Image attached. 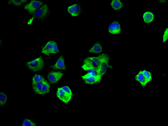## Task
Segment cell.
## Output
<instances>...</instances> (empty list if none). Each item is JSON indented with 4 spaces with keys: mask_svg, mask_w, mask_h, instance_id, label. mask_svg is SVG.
<instances>
[{
    "mask_svg": "<svg viewBox=\"0 0 168 126\" xmlns=\"http://www.w3.org/2000/svg\"><path fill=\"white\" fill-rule=\"evenodd\" d=\"M105 54L103 53L98 57L87 58L84 60V65L90 68L96 69L98 71L102 61Z\"/></svg>",
    "mask_w": 168,
    "mask_h": 126,
    "instance_id": "1",
    "label": "cell"
},
{
    "mask_svg": "<svg viewBox=\"0 0 168 126\" xmlns=\"http://www.w3.org/2000/svg\"><path fill=\"white\" fill-rule=\"evenodd\" d=\"M28 68L34 72H38L43 70L44 62L41 57L28 62L26 64Z\"/></svg>",
    "mask_w": 168,
    "mask_h": 126,
    "instance_id": "2",
    "label": "cell"
},
{
    "mask_svg": "<svg viewBox=\"0 0 168 126\" xmlns=\"http://www.w3.org/2000/svg\"><path fill=\"white\" fill-rule=\"evenodd\" d=\"M49 13V8L47 5L45 4L36 11L34 17L40 21H42L47 17Z\"/></svg>",
    "mask_w": 168,
    "mask_h": 126,
    "instance_id": "3",
    "label": "cell"
},
{
    "mask_svg": "<svg viewBox=\"0 0 168 126\" xmlns=\"http://www.w3.org/2000/svg\"><path fill=\"white\" fill-rule=\"evenodd\" d=\"M110 57L108 54H105L102 60L101 64L98 70L99 75L102 77L105 75L108 68H109Z\"/></svg>",
    "mask_w": 168,
    "mask_h": 126,
    "instance_id": "4",
    "label": "cell"
},
{
    "mask_svg": "<svg viewBox=\"0 0 168 126\" xmlns=\"http://www.w3.org/2000/svg\"><path fill=\"white\" fill-rule=\"evenodd\" d=\"M82 78L87 84L92 85L94 84L100 82L102 77L100 75L95 76L91 73H88L82 77Z\"/></svg>",
    "mask_w": 168,
    "mask_h": 126,
    "instance_id": "5",
    "label": "cell"
},
{
    "mask_svg": "<svg viewBox=\"0 0 168 126\" xmlns=\"http://www.w3.org/2000/svg\"><path fill=\"white\" fill-rule=\"evenodd\" d=\"M44 3L43 2L39 1H32L24 7L25 9L30 14L35 13L36 10Z\"/></svg>",
    "mask_w": 168,
    "mask_h": 126,
    "instance_id": "6",
    "label": "cell"
},
{
    "mask_svg": "<svg viewBox=\"0 0 168 126\" xmlns=\"http://www.w3.org/2000/svg\"><path fill=\"white\" fill-rule=\"evenodd\" d=\"M57 96L59 100L66 104L71 101L72 97L65 91L62 87L58 88Z\"/></svg>",
    "mask_w": 168,
    "mask_h": 126,
    "instance_id": "7",
    "label": "cell"
},
{
    "mask_svg": "<svg viewBox=\"0 0 168 126\" xmlns=\"http://www.w3.org/2000/svg\"><path fill=\"white\" fill-rule=\"evenodd\" d=\"M63 75L64 73L60 71H51L48 73V78L51 83L54 84L57 83L62 78Z\"/></svg>",
    "mask_w": 168,
    "mask_h": 126,
    "instance_id": "8",
    "label": "cell"
},
{
    "mask_svg": "<svg viewBox=\"0 0 168 126\" xmlns=\"http://www.w3.org/2000/svg\"><path fill=\"white\" fill-rule=\"evenodd\" d=\"M67 9L68 12L73 17L78 16L82 12L80 5L77 4L69 6Z\"/></svg>",
    "mask_w": 168,
    "mask_h": 126,
    "instance_id": "9",
    "label": "cell"
},
{
    "mask_svg": "<svg viewBox=\"0 0 168 126\" xmlns=\"http://www.w3.org/2000/svg\"><path fill=\"white\" fill-rule=\"evenodd\" d=\"M49 67L55 70L65 71L66 70V68L65 64L64 59L63 56H61L59 57L56 63Z\"/></svg>",
    "mask_w": 168,
    "mask_h": 126,
    "instance_id": "10",
    "label": "cell"
},
{
    "mask_svg": "<svg viewBox=\"0 0 168 126\" xmlns=\"http://www.w3.org/2000/svg\"><path fill=\"white\" fill-rule=\"evenodd\" d=\"M109 33L112 34H118L121 31V28L120 24L118 22H114L110 24L108 29Z\"/></svg>",
    "mask_w": 168,
    "mask_h": 126,
    "instance_id": "11",
    "label": "cell"
},
{
    "mask_svg": "<svg viewBox=\"0 0 168 126\" xmlns=\"http://www.w3.org/2000/svg\"><path fill=\"white\" fill-rule=\"evenodd\" d=\"M54 41H48L46 43L43 49H42L41 53L49 56L50 53H52L53 45Z\"/></svg>",
    "mask_w": 168,
    "mask_h": 126,
    "instance_id": "12",
    "label": "cell"
},
{
    "mask_svg": "<svg viewBox=\"0 0 168 126\" xmlns=\"http://www.w3.org/2000/svg\"><path fill=\"white\" fill-rule=\"evenodd\" d=\"M135 79L136 81L141 84L143 88L145 87L148 83L142 71H140L139 73L136 75Z\"/></svg>",
    "mask_w": 168,
    "mask_h": 126,
    "instance_id": "13",
    "label": "cell"
},
{
    "mask_svg": "<svg viewBox=\"0 0 168 126\" xmlns=\"http://www.w3.org/2000/svg\"><path fill=\"white\" fill-rule=\"evenodd\" d=\"M103 51L102 47L99 42H97L95 44L93 47L89 50L90 53H99Z\"/></svg>",
    "mask_w": 168,
    "mask_h": 126,
    "instance_id": "14",
    "label": "cell"
},
{
    "mask_svg": "<svg viewBox=\"0 0 168 126\" xmlns=\"http://www.w3.org/2000/svg\"><path fill=\"white\" fill-rule=\"evenodd\" d=\"M143 18L144 21L146 23H149L154 20V15L152 12H147L144 13Z\"/></svg>",
    "mask_w": 168,
    "mask_h": 126,
    "instance_id": "15",
    "label": "cell"
},
{
    "mask_svg": "<svg viewBox=\"0 0 168 126\" xmlns=\"http://www.w3.org/2000/svg\"><path fill=\"white\" fill-rule=\"evenodd\" d=\"M50 89V86L46 80H45L44 83L42 85L41 91H40V95H44L46 93H49Z\"/></svg>",
    "mask_w": 168,
    "mask_h": 126,
    "instance_id": "16",
    "label": "cell"
},
{
    "mask_svg": "<svg viewBox=\"0 0 168 126\" xmlns=\"http://www.w3.org/2000/svg\"><path fill=\"white\" fill-rule=\"evenodd\" d=\"M112 8L115 10H118L122 8L123 6V4L118 0H113L111 3Z\"/></svg>",
    "mask_w": 168,
    "mask_h": 126,
    "instance_id": "17",
    "label": "cell"
},
{
    "mask_svg": "<svg viewBox=\"0 0 168 126\" xmlns=\"http://www.w3.org/2000/svg\"><path fill=\"white\" fill-rule=\"evenodd\" d=\"M45 80L32 85L33 89L35 93L40 94L42 86Z\"/></svg>",
    "mask_w": 168,
    "mask_h": 126,
    "instance_id": "18",
    "label": "cell"
},
{
    "mask_svg": "<svg viewBox=\"0 0 168 126\" xmlns=\"http://www.w3.org/2000/svg\"><path fill=\"white\" fill-rule=\"evenodd\" d=\"M82 68L84 69L85 71H88V73H91V74L95 76H97V75H99L98 71L96 69L93 68H90L83 65L82 66Z\"/></svg>",
    "mask_w": 168,
    "mask_h": 126,
    "instance_id": "19",
    "label": "cell"
},
{
    "mask_svg": "<svg viewBox=\"0 0 168 126\" xmlns=\"http://www.w3.org/2000/svg\"><path fill=\"white\" fill-rule=\"evenodd\" d=\"M27 1H8V5H13L16 7H19L24 3L27 2Z\"/></svg>",
    "mask_w": 168,
    "mask_h": 126,
    "instance_id": "20",
    "label": "cell"
},
{
    "mask_svg": "<svg viewBox=\"0 0 168 126\" xmlns=\"http://www.w3.org/2000/svg\"><path fill=\"white\" fill-rule=\"evenodd\" d=\"M45 80L41 75H35L32 78V85Z\"/></svg>",
    "mask_w": 168,
    "mask_h": 126,
    "instance_id": "21",
    "label": "cell"
},
{
    "mask_svg": "<svg viewBox=\"0 0 168 126\" xmlns=\"http://www.w3.org/2000/svg\"><path fill=\"white\" fill-rule=\"evenodd\" d=\"M142 71L148 83L150 82L152 80V79L151 73L149 71L146 70H144Z\"/></svg>",
    "mask_w": 168,
    "mask_h": 126,
    "instance_id": "22",
    "label": "cell"
},
{
    "mask_svg": "<svg viewBox=\"0 0 168 126\" xmlns=\"http://www.w3.org/2000/svg\"><path fill=\"white\" fill-rule=\"evenodd\" d=\"M7 97L6 94L3 92L1 93V102L0 104L1 106H3L7 103Z\"/></svg>",
    "mask_w": 168,
    "mask_h": 126,
    "instance_id": "23",
    "label": "cell"
},
{
    "mask_svg": "<svg viewBox=\"0 0 168 126\" xmlns=\"http://www.w3.org/2000/svg\"><path fill=\"white\" fill-rule=\"evenodd\" d=\"M23 126H37V124L28 119H25L23 121Z\"/></svg>",
    "mask_w": 168,
    "mask_h": 126,
    "instance_id": "24",
    "label": "cell"
},
{
    "mask_svg": "<svg viewBox=\"0 0 168 126\" xmlns=\"http://www.w3.org/2000/svg\"><path fill=\"white\" fill-rule=\"evenodd\" d=\"M59 51L58 49V46L57 44L54 41V45H53V50L52 53L57 54L59 53Z\"/></svg>",
    "mask_w": 168,
    "mask_h": 126,
    "instance_id": "25",
    "label": "cell"
},
{
    "mask_svg": "<svg viewBox=\"0 0 168 126\" xmlns=\"http://www.w3.org/2000/svg\"><path fill=\"white\" fill-rule=\"evenodd\" d=\"M62 88L67 93L69 94L70 95L72 96H73V94L72 93L71 90L70 89L69 87L67 86H63Z\"/></svg>",
    "mask_w": 168,
    "mask_h": 126,
    "instance_id": "26",
    "label": "cell"
},
{
    "mask_svg": "<svg viewBox=\"0 0 168 126\" xmlns=\"http://www.w3.org/2000/svg\"><path fill=\"white\" fill-rule=\"evenodd\" d=\"M168 39V29L167 28L165 30L163 37V42H165Z\"/></svg>",
    "mask_w": 168,
    "mask_h": 126,
    "instance_id": "27",
    "label": "cell"
}]
</instances>
